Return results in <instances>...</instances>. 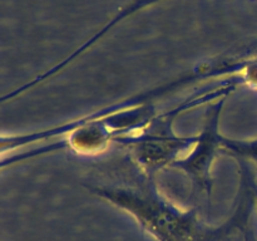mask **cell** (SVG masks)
<instances>
[{
    "instance_id": "cell-1",
    "label": "cell",
    "mask_w": 257,
    "mask_h": 241,
    "mask_svg": "<svg viewBox=\"0 0 257 241\" xmlns=\"http://www.w3.org/2000/svg\"><path fill=\"white\" fill-rule=\"evenodd\" d=\"M90 192L125 211L157 241H221L240 223L243 203L225 223L211 226L195 210H183L158 191L153 178L140 186H92Z\"/></svg>"
},
{
    "instance_id": "cell-2",
    "label": "cell",
    "mask_w": 257,
    "mask_h": 241,
    "mask_svg": "<svg viewBox=\"0 0 257 241\" xmlns=\"http://www.w3.org/2000/svg\"><path fill=\"white\" fill-rule=\"evenodd\" d=\"M238 84L241 83L237 78H225L213 83L203 92L195 93L172 109L156 114L142 132L119 143L130 148L133 160L146 177L153 178L158 171L173 167L190 152L196 142V136L182 137L173 131L175 120L186 110L226 98Z\"/></svg>"
},
{
    "instance_id": "cell-3",
    "label": "cell",
    "mask_w": 257,
    "mask_h": 241,
    "mask_svg": "<svg viewBox=\"0 0 257 241\" xmlns=\"http://www.w3.org/2000/svg\"><path fill=\"white\" fill-rule=\"evenodd\" d=\"M226 98L213 102L208 108L205 123L200 135H196V142L190 152L175 163L173 167L180 168L192 181L200 191L210 195L212 188V170L216 156L222 151L223 136L220 132V117Z\"/></svg>"
},
{
    "instance_id": "cell-4",
    "label": "cell",
    "mask_w": 257,
    "mask_h": 241,
    "mask_svg": "<svg viewBox=\"0 0 257 241\" xmlns=\"http://www.w3.org/2000/svg\"><path fill=\"white\" fill-rule=\"evenodd\" d=\"M160 2H162V0H132V2L123 5V7L119 8L118 12L115 13V14L113 15V17L110 18V19L108 20L102 28H99V29H98L92 37H89L84 43H82L79 47L75 48V49L73 50L69 55H67L64 59H62L59 63L53 65V67L50 68V73H52L53 75H57L58 73L63 72L68 65L72 64V63L75 62L78 58L82 57L84 53H87L88 50L92 49V48L94 47L98 42H100V40H102L108 33L112 32V30L114 29L119 23L124 22L127 18L132 17V15H135L136 13L141 12V10H143L145 8L151 7V5H155L156 3H160Z\"/></svg>"
}]
</instances>
